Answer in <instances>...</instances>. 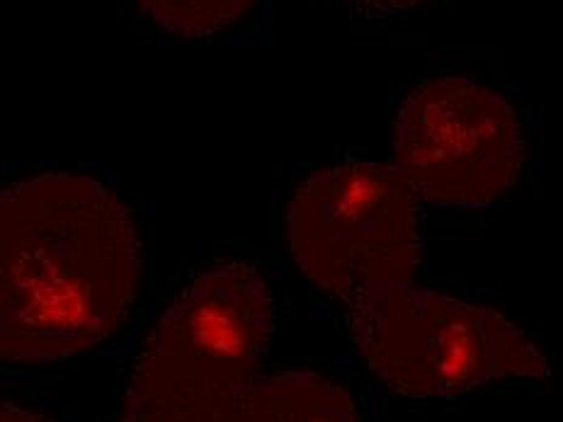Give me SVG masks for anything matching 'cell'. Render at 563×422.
Segmentation results:
<instances>
[{
	"label": "cell",
	"instance_id": "1",
	"mask_svg": "<svg viewBox=\"0 0 563 422\" xmlns=\"http://www.w3.org/2000/svg\"><path fill=\"white\" fill-rule=\"evenodd\" d=\"M141 273L134 219L110 187L44 173L0 192V359L64 362L117 333Z\"/></svg>",
	"mask_w": 563,
	"mask_h": 422
},
{
	"label": "cell",
	"instance_id": "2",
	"mask_svg": "<svg viewBox=\"0 0 563 422\" xmlns=\"http://www.w3.org/2000/svg\"><path fill=\"white\" fill-rule=\"evenodd\" d=\"M273 327V291L253 267L199 275L141 352L120 422H233Z\"/></svg>",
	"mask_w": 563,
	"mask_h": 422
},
{
	"label": "cell",
	"instance_id": "3",
	"mask_svg": "<svg viewBox=\"0 0 563 422\" xmlns=\"http://www.w3.org/2000/svg\"><path fill=\"white\" fill-rule=\"evenodd\" d=\"M369 369L410 398H454L500 379H544L549 362L506 315L408 285L347 301Z\"/></svg>",
	"mask_w": 563,
	"mask_h": 422
},
{
	"label": "cell",
	"instance_id": "4",
	"mask_svg": "<svg viewBox=\"0 0 563 422\" xmlns=\"http://www.w3.org/2000/svg\"><path fill=\"white\" fill-rule=\"evenodd\" d=\"M287 231L303 275L345 303L408 285L422 263L418 197L374 163L313 173L291 199Z\"/></svg>",
	"mask_w": 563,
	"mask_h": 422
},
{
	"label": "cell",
	"instance_id": "5",
	"mask_svg": "<svg viewBox=\"0 0 563 422\" xmlns=\"http://www.w3.org/2000/svg\"><path fill=\"white\" fill-rule=\"evenodd\" d=\"M525 141L508 100L468 78H435L406 98L396 170L422 202L481 209L510 192Z\"/></svg>",
	"mask_w": 563,
	"mask_h": 422
},
{
	"label": "cell",
	"instance_id": "6",
	"mask_svg": "<svg viewBox=\"0 0 563 422\" xmlns=\"http://www.w3.org/2000/svg\"><path fill=\"white\" fill-rule=\"evenodd\" d=\"M233 422H360L355 401L313 371H282L253 379Z\"/></svg>",
	"mask_w": 563,
	"mask_h": 422
},
{
	"label": "cell",
	"instance_id": "7",
	"mask_svg": "<svg viewBox=\"0 0 563 422\" xmlns=\"http://www.w3.org/2000/svg\"><path fill=\"white\" fill-rule=\"evenodd\" d=\"M144 13L178 37L205 40L239 22L257 0H139Z\"/></svg>",
	"mask_w": 563,
	"mask_h": 422
},
{
	"label": "cell",
	"instance_id": "8",
	"mask_svg": "<svg viewBox=\"0 0 563 422\" xmlns=\"http://www.w3.org/2000/svg\"><path fill=\"white\" fill-rule=\"evenodd\" d=\"M435 0H347L352 15L367 22H389Z\"/></svg>",
	"mask_w": 563,
	"mask_h": 422
},
{
	"label": "cell",
	"instance_id": "9",
	"mask_svg": "<svg viewBox=\"0 0 563 422\" xmlns=\"http://www.w3.org/2000/svg\"><path fill=\"white\" fill-rule=\"evenodd\" d=\"M0 422H52L40 413H32L27 408H20L15 403L0 401Z\"/></svg>",
	"mask_w": 563,
	"mask_h": 422
}]
</instances>
